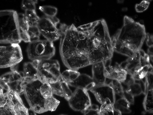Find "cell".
Returning a JSON list of instances; mask_svg holds the SVG:
<instances>
[{
    "instance_id": "cell-3",
    "label": "cell",
    "mask_w": 153,
    "mask_h": 115,
    "mask_svg": "<svg viewBox=\"0 0 153 115\" xmlns=\"http://www.w3.org/2000/svg\"><path fill=\"white\" fill-rule=\"evenodd\" d=\"M88 38L91 65L111 60L114 52L106 22L104 19L84 24Z\"/></svg>"
},
{
    "instance_id": "cell-41",
    "label": "cell",
    "mask_w": 153,
    "mask_h": 115,
    "mask_svg": "<svg viewBox=\"0 0 153 115\" xmlns=\"http://www.w3.org/2000/svg\"><path fill=\"white\" fill-rule=\"evenodd\" d=\"M150 60L152 61L153 60V46L149 47L148 50V54Z\"/></svg>"
},
{
    "instance_id": "cell-16",
    "label": "cell",
    "mask_w": 153,
    "mask_h": 115,
    "mask_svg": "<svg viewBox=\"0 0 153 115\" xmlns=\"http://www.w3.org/2000/svg\"><path fill=\"white\" fill-rule=\"evenodd\" d=\"M127 73L126 71L117 63L114 66H106L104 71L106 78L117 80L121 83L126 79Z\"/></svg>"
},
{
    "instance_id": "cell-23",
    "label": "cell",
    "mask_w": 153,
    "mask_h": 115,
    "mask_svg": "<svg viewBox=\"0 0 153 115\" xmlns=\"http://www.w3.org/2000/svg\"><path fill=\"white\" fill-rule=\"evenodd\" d=\"M80 73L77 70L68 69L61 74L63 80L68 84L76 79Z\"/></svg>"
},
{
    "instance_id": "cell-26",
    "label": "cell",
    "mask_w": 153,
    "mask_h": 115,
    "mask_svg": "<svg viewBox=\"0 0 153 115\" xmlns=\"http://www.w3.org/2000/svg\"><path fill=\"white\" fill-rule=\"evenodd\" d=\"M60 103V101L53 96L45 99L44 107L45 111H55Z\"/></svg>"
},
{
    "instance_id": "cell-27",
    "label": "cell",
    "mask_w": 153,
    "mask_h": 115,
    "mask_svg": "<svg viewBox=\"0 0 153 115\" xmlns=\"http://www.w3.org/2000/svg\"><path fill=\"white\" fill-rule=\"evenodd\" d=\"M39 9L48 17L55 16L57 12V8L54 6L49 5L40 6Z\"/></svg>"
},
{
    "instance_id": "cell-25",
    "label": "cell",
    "mask_w": 153,
    "mask_h": 115,
    "mask_svg": "<svg viewBox=\"0 0 153 115\" xmlns=\"http://www.w3.org/2000/svg\"><path fill=\"white\" fill-rule=\"evenodd\" d=\"M152 70H153V66L151 64L142 67L131 75L135 80H140L145 77L148 72Z\"/></svg>"
},
{
    "instance_id": "cell-13",
    "label": "cell",
    "mask_w": 153,
    "mask_h": 115,
    "mask_svg": "<svg viewBox=\"0 0 153 115\" xmlns=\"http://www.w3.org/2000/svg\"><path fill=\"white\" fill-rule=\"evenodd\" d=\"M68 102L72 109L83 113L91 105L87 91L79 88H76Z\"/></svg>"
},
{
    "instance_id": "cell-31",
    "label": "cell",
    "mask_w": 153,
    "mask_h": 115,
    "mask_svg": "<svg viewBox=\"0 0 153 115\" xmlns=\"http://www.w3.org/2000/svg\"><path fill=\"white\" fill-rule=\"evenodd\" d=\"M59 79L60 81L62 88L63 97L66 100L68 101L71 97L73 93L69 88L68 84L63 80L61 76Z\"/></svg>"
},
{
    "instance_id": "cell-38",
    "label": "cell",
    "mask_w": 153,
    "mask_h": 115,
    "mask_svg": "<svg viewBox=\"0 0 153 115\" xmlns=\"http://www.w3.org/2000/svg\"><path fill=\"white\" fill-rule=\"evenodd\" d=\"M135 80L131 74L127 73L126 79L121 84H124L127 87L130 85L135 82Z\"/></svg>"
},
{
    "instance_id": "cell-4",
    "label": "cell",
    "mask_w": 153,
    "mask_h": 115,
    "mask_svg": "<svg viewBox=\"0 0 153 115\" xmlns=\"http://www.w3.org/2000/svg\"><path fill=\"white\" fill-rule=\"evenodd\" d=\"M20 34L16 12L0 10V43L19 44L22 41Z\"/></svg>"
},
{
    "instance_id": "cell-15",
    "label": "cell",
    "mask_w": 153,
    "mask_h": 115,
    "mask_svg": "<svg viewBox=\"0 0 153 115\" xmlns=\"http://www.w3.org/2000/svg\"><path fill=\"white\" fill-rule=\"evenodd\" d=\"M83 113L84 115H122L121 112L114 108L109 100L101 104L100 109L97 105H91Z\"/></svg>"
},
{
    "instance_id": "cell-30",
    "label": "cell",
    "mask_w": 153,
    "mask_h": 115,
    "mask_svg": "<svg viewBox=\"0 0 153 115\" xmlns=\"http://www.w3.org/2000/svg\"><path fill=\"white\" fill-rule=\"evenodd\" d=\"M40 91L41 94L45 99L53 96L52 90L49 83H43L40 87Z\"/></svg>"
},
{
    "instance_id": "cell-14",
    "label": "cell",
    "mask_w": 153,
    "mask_h": 115,
    "mask_svg": "<svg viewBox=\"0 0 153 115\" xmlns=\"http://www.w3.org/2000/svg\"><path fill=\"white\" fill-rule=\"evenodd\" d=\"M90 91L101 105L106 100H109L113 105L115 102V94L108 84L95 85Z\"/></svg>"
},
{
    "instance_id": "cell-20",
    "label": "cell",
    "mask_w": 153,
    "mask_h": 115,
    "mask_svg": "<svg viewBox=\"0 0 153 115\" xmlns=\"http://www.w3.org/2000/svg\"><path fill=\"white\" fill-rule=\"evenodd\" d=\"M145 96L143 102V106L147 112L153 113V90H146Z\"/></svg>"
},
{
    "instance_id": "cell-8",
    "label": "cell",
    "mask_w": 153,
    "mask_h": 115,
    "mask_svg": "<svg viewBox=\"0 0 153 115\" xmlns=\"http://www.w3.org/2000/svg\"><path fill=\"white\" fill-rule=\"evenodd\" d=\"M22 50L19 44L0 46V68L11 67L23 59Z\"/></svg>"
},
{
    "instance_id": "cell-32",
    "label": "cell",
    "mask_w": 153,
    "mask_h": 115,
    "mask_svg": "<svg viewBox=\"0 0 153 115\" xmlns=\"http://www.w3.org/2000/svg\"><path fill=\"white\" fill-rule=\"evenodd\" d=\"M18 19L20 31L27 32L29 26L25 14L22 13L18 14Z\"/></svg>"
},
{
    "instance_id": "cell-6",
    "label": "cell",
    "mask_w": 153,
    "mask_h": 115,
    "mask_svg": "<svg viewBox=\"0 0 153 115\" xmlns=\"http://www.w3.org/2000/svg\"><path fill=\"white\" fill-rule=\"evenodd\" d=\"M42 83L37 79L27 83L24 94L30 108L36 113L45 112L44 104L45 99L41 94L40 87Z\"/></svg>"
},
{
    "instance_id": "cell-29",
    "label": "cell",
    "mask_w": 153,
    "mask_h": 115,
    "mask_svg": "<svg viewBox=\"0 0 153 115\" xmlns=\"http://www.w3.org/2000/svg\"><path fill=\"white\" fill-rule=\"evenodd\" d=\"M108 84L111 87L115 94L123 97L124 89L121 82L117 80H113Z\"/></svg>"
},
{
    "instance_id": "cell-42",
    "label": "cell",
    "mask_w": 153,
    "mask_h": 115,
    "mask_svg": "<svg viewBox=\"0 0 153 115\" xmlns=\"http://www.w3.org/2000/svg\"><path fill=\"white\" fill-rule=\"evenodd\" d=\"M28 115H36V113L33 111L30 108L28 109Z\"/></svg>"
},
{
    "instance_id": "cell-11",
    "label": "cell",
    "mask_w": 153,
    "mask_h": 115,
    "mask_svg": "<svg viewBox=\"0 0 153 115\" xmlns=\"http://www.w3.org/2000/svg\"><path fill=\"white\" fill-rule=\"evenodd\" d=\"M150 61L148 54L141 49L120 65L127 73L131 75L142 67L151 64Z\"/></svg>"
},
{
    "instance_id": "cell-40",
    "label": "cell",
    "mask_w": 153,
    "mask_h": 115,
    "mask_svg": "<svg viewBox=\"0 0 153 115\" xmlns=\"http://www.w3.org/2000/svg\"><path fill=\"white\" fill-rule=\"evenodd\" d=\"M146 43L147 45L149 47L153 46V35L149 33L146 34Z\"/></svg>"
},
{
    "instance_id": "cell-37",
    "label": "cell",
    "mask_w": 153,
    "mask_h": 115,
    "mask_svg": "<svg viewBox=\"0 0 153 115\" xmlns=\"http://www.w3.org/2000/svg\"><path fill=\"white\" fill-rule=\"evenodd\" d=\"M130 104H134V96L126 90H124L123 97Z\"/></svg>"
},
{
    "instance_id": "cell-17",
    "label": "cell",
    "mask_w": 153,
    "mask_h": 115,
    "mask_svg": "<svg viewBox=\"0 0 153 115\" xmlns=\"http://www.w3.org/2000/svg\"><path fill=\"white\" fill-rule=\"evenodd\" d=\"M40 61L35 60L24 64L22 72L26 84L38 79V67Z\"/></svg>"
},
{
    "instance_id": "cell-5",
    "label": "cell",
    "mask_w": 153,
    "mask_h": 115,
    "mask_svg": "<svg viewBox=\"0 0 153 115\" xmlns=\"http://www.w3.org/2000/svg\"><path fill=\"white\" fill-rule=\"evenodd\" d=\"M27 52L28 58L32 61L47 60L54 56L55 48L53 42L38 40L29 43Z\"/></svg>"
},
{
    "instance_id": "cell-18",
    "label": "cell",
    "mask_w": 153,
    "mask_h": 115,
    "mask_svg": "<svg viewBox=\"0 0 153 115\" xmlns=\"http://www.w3.org/2000/svg\"><path fill=\"white\" fill-rule=\"evenodd\" d=\"M68 84L76 88H81L87 91L90 90L95 85L92 78L85 74H80L76 79Z\"/></svg>"
},
{
    "instance_id": "cell-36",
    "label": "cell",
    "mask_w": 153,
    "mask_h": 115,
    "mask_svg": "<svg viewBox=\"0 0 153 115\" xmlns=\"http://www.w3.org/2000/svg\"><path fill=\"white\" fill-rule=\"evenodd\" d=\"M149 4L150 2L148 1H143L140 3L136 4L135 6L136 11L137 12H142L148 8Z\"/></svg>"
},
{
    "instance_id": "cell-33",
    "label": "cell",
    "mask_w": 153,
    "mask_h": 115,
    "mask_svg": "<svg viewBox=\"0 0 153 115\" xmlns=\"http://www.w3.org/2000/svg\"><path fill=\"white\" fill-rule=\"evenodd\" d=\"M53 94L63 97V93L60 81L59 80L56 82L49 84Z\"/></svg>"
},
{
    "instance_id": "cell-39",
    "label": "cell",
    "mask_w": 153,
    "mask_h": 115,
    "mask_svg": "<svg viewBox=\"0 0 153 115\" xmlns=\"http://www.w3.org/2000/svg\"><path fill=\"white\" fill-rule=\"evenodd\" d=\"M20 37L22 41L25 43L31 42L30 37L27 32L20 31Z\"/></svg>"
},
{
    "instance_id": "cell-21",
    "label": "cell",
    "mask_w": 153,
    "mask_h": 115,
    "mask_svg": "<svg viewBox=\"0 0 153 115\" xmlns=\"http://www.w3.org/2000/svg\"><path fill=\"white\" fill-rule=\"evenodd\" d=\"M130 104L123 98L115 101L113 105L114 108L121 113H128L131 112L130 109Z\"/></svg>"
},
{
    "instance_id": "cell-43",
    "label": "cell",
    "mask_w": 153,
    "mask_h": 115,
    "mask_svg": "<svg viewBox=\"0 0 153 115\" xmlns=\"http://www.w3.org/2000/svg\"><path fill=\"white\" fill-rule=\"evenodd\" d=\"M65 115V114H61V115Z\"/></svg>"
},
{
    "instance_id": "cell-12",
    "label": "cell",
    "mask_w": 153,
    "mask_h": 115,
    "mask_svg": "<svg viewBox=\"0 0 153 115\" xmlns=\"http://www.w3.org/2000/svg\"><path fill=\"white\" fill-rule=\"evenodd\" d=\"M10 90L16 92L19 95L24 94L26 82L22 72L12 70L0 77Z\"/></svg>"
},
{
    "instance_id": "cell-35",
    "label": "cell",
    "mask_w": 153,
    "mask_h": 115,
    "mask_svg": "<svg viewBox=\"0 0 153 115\" xmlns=\"http://www.w3.org/2000/svg\"><path fill=\"white\" fill-rule=\"evenodd\" d=\"M37 3V0H24L22 3V8L25 11L35 10Z\"/></svg>"
},
{
    "instance_id": "cell-10",
    "label": "cell",
    "mask_w": 153,
    "mask_h": 115,
    "mask_svg": "<svg viewBox=\"0 0 153 115\" xmlns=\"http://www.w3.org/2000/svg\"><path fill=\"white\" fill-rule=\"evenodd\" d=\"M59 19L56 16L48 17L44 16L40 18L37 26L40 34L46 40L53 42L60 37L59 29L57 25Z\"/></svg>"
},
{
    "instance_id": "cell-1",
    "label": "cell",
    "mask_w": 153,
    "mask_h": 115,
    "mask_svg": "<svg viewBox=\"0 0 153 115\" xmlns=\"http://www.w3.org/2000/svg\"><path fill=\"white\" fill-rule=\"evenodd\" d=\"M59 52L62 61L68 69L78 70L91 65L89 56L88 38L83 25L76 28L60 24Z\"/></svg>"
},
{
    "instance_id": "cell-24",
    "label": "cell",
    "mask_w": 153,
    "mask_h": 115,
    "mask_svg": "<svg viewBox=\"0 0 153 115\" xmlns=\"http://www.w3.org/2000/svg\"><path fill=\"white\" fill-rule=\"evenodd\" d=\"M10 90L8 86L0 77V108L6 104L8 93Z\"/></svg>"
},
{
    "instance_id": "cell-19",
    "label": "cell",
    "mask_w": 153,
    "mask_h": 115,
    "mask_svg": "<svg viewBox=\"0 0 153 115\" xmlns=\"http://www.w3.org/2000/svg\"><path fill=\"white\" fill-rule=\"evenodd\" d=\"M109 60L99 62L92 65V78L95 85L105 83L106 78L104 75V71L106 63Z\"/></svg>"
},
{
    "instance_id": "cell-9",
    "label": "cell",
    "mask_w": 153,
    "mask_h": 115,
    "mask_svg": "<svg viewBox=\"0 0 153 115\" xmlns=\"http://www.w3.org/2000/svg\"><path fill=\"white\" fill-rule=\"evenodd\" d=\"M0 115H28V109L24 105L19 95L10 90L6 104L0 108Z\"/></svg>"
},
{
    "instance_id": "cell-28",
    "label": "cell",
    "mask_w": 153,
    "mask_h": 115,
    "mask_svg": "<svg viewBox=\"0 0 153 115\" xmlns=\"http://www.w3.org/2000/svg\"><path fill=\"white\" fill-rule=\"evenodd\" d=\"M124 90H126L134 97L138 96L143 92L140 84L135 82L130 85Z\"/></svg>"
},
{
    "instance_id": "cell-34",
    "label": "cell",
    "mask_w": 153,
    "mask_h": 115,
    "mask_svg": "<svg viewBox=\"0 0 153 115\" xmlns=\"http://www.w3.org/2000/svg\"><path fill=\"white\" fill-rule=\"evenodd\" d=\"M27 32L31 41L39 40L41 34L37 26L29 27Z\"/></svg>"
},
{
    "instance_id": "cell-7",
    "label": "cell",
    "mask_w": 153,
    "mask_h": 115,
    "mask_svg": "<svg viewBox=\"0 0 153 115\" xmlns=\"http://www.w3.org/2000/svg\"><path fill=\"white\" fill-rule=\"evenodd\" d=\"M60 65L56 60H40L38 67V79L42 83L56 82L61 75Z\"/></svg>"
},
{
    "instance_id": "cell-2",
    "label": "cell",
    "mask_w": 153,
    "mask_h": 115,
    "mask_svg": "<svg viewBox=\"0 0 153 115\" xmlns=\"http://www.w3.org/2000/svg\"><path fill=\"white\" fill-rule=\"evenodd\" d=\"M146 34L144 25L125 16L123 26L111 38L114 52L128 57L132 56L141 49Z\"/></svg>"
},
{
    "instance_id": "cell-22",
    "label": "cell",
    "mask_w": 153,
    "mask_h": 115,
    "mask_svg": "<svg viewBox=\"0 0 153 115\" xmlns=\"http://www.w3.org/2000/svg\"><path fill=\"white\" fill-rule=\"evenodd\" d=\"M25 15L29 27L37 26L40 18L36 10L25 11Z\"/></svg>"
}]
</instances>
